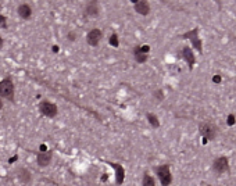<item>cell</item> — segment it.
<instances>
[{
	"instance_id": "cell-11",
	"label": "cell",
	"mask_w": 236,
	"mask_h": 186,
	"mask_svg": "<svg viewBox=\"0 0 236 186\" xmlns=\"http://www.w3.org/2000/svg\"><path fill=\"white\" fill-rule=\"evenodd\" d=\"M135 10L139 14H142V16H147L149 11H150L149 3H146V2H136L135 3Z\"/></svg>"
},
{
	"instance_id": "cell-7",
	"label": "cell",
	"mask_w": 236,
	"mask_h": 186,
	"mask_svg": "<svg viewBox=\"0 0 236 186\" xmlns=\"http://www.w3.org/2000/svg\"><path fill=\"white\" fill-rule=\"evenodd\" d=\"M157 174H158V178L161 180L163 186H168L171 183V174H170V168L168 165H161V167L157 168Z\"/></svg>"
},
{
	"instance_id": "cell-9",
	"label": "cell",
	"mask_w": 236,
	"mask_h": 186,
	"mask_svg": "<svg viewBox=\"0 0 236 186\" xmlns=\"http://www.w3.org/2000/svg\"><path fill=\"white\" fill-rule=\"evenodd\" d=\"M101 36H103L101 31H100V29H97V28H95V29H90V31L88 32L86 40H88V43H89L90 46H97V45H99V42H100V39H101Z\"/></svg>"
},
{
	"instance_id": "cell-16",
	"label": "cell",
	"mask_w": 236,
	"mask_h": 186,
	"mask_svg": "<svg viewBox=\"0 0 236 186\" xmlns=\"http://www.w3.org/2000/svg\"><path fill=\"white\" fill-rule=\"evenodd\" d=\"M149 121H150V122H151V124H153L154 126H158V121L156 120V117H154V115L149 114Z\"/></svg>"
},
{
	"instance_id": "cell-3",
	"label": "cell",
	"mask_w": 236,
	"mask_h": 186,
	"mask_svg": "<svg viewBox=\"0 0 236 186\" xmlns=\"http://www.w3.org/2000/svg\"><path fill=\"white\" fill-rule=\"evenodd\" d=\"M217 126L210 124V122H203V124H200V133L203 135V138L206 140H213L215 139V136H217Z\"/></svg>"
},
{
	"instance_id": "cell-14",
	"label": "cell",
	"mask_w": 236,
	"mask_h": 186,
	"mask_svg": "<svg viewBox=\"0 0 236 186\" xmlns=\"http://www.w3.org/2000/svg\"><path fill=\"white\" fill-rule=\"evenodd\" d=\"M143 186H156L154 185V179L149 177V175H145L143 177Z\"/></svg>"
},
{
	"instance_id": "cell-5",
	"label": "cell",
	"mask_w": 236,
	"mask_h": 186,
	"mask_svg": "<svg viewBox=\"0 0 236 186\" xmlns=\"http://www.w3.org/2000/svg\"><path fill=\"white\" fill-rule=\"evenodd\" d=\"M32 6L28 3H19L18 7H17V14L19 18L25 19V21H28V19H31L32 17Z\"/></svg>"
},
{
	"instance_id": "cell-1",
	"label": "cell",
	"mask_w": 236,
	"mask_h": 186,
	"mask_svg": "<svg viewBox=\"0 0 236 186\" xmlns=\"http://www.w3.org/2000/svg\"><path fill=\"white\" fill-rule=\"evenodd\" d=\"M0 97L10 103H16V85L11 76H6L0 81Z\"/></svg>"
},
{
	"instance_id": "cell-22",
	"label": "cell",
	"mask_w": 236,
	"mask_h": 186,
	"mask_svg": "<svg viewBox=\"0 0 236 186\" xmlns=\"http://www.w3.org/2000/svg\"><path fill=\"white\" fill-rule=\"evenodd\" d=\"M53 53H58V46H53Z\"/></svg>"
},
{
	"instance_id": "cell-19",
	"label": "cell",
	"mask_w": 236,
	"mask_h": 186,
	"mask_svg": "<svg viewBox=\"0 0 236 186\" xmlns=\"http://www.w3.org/2000/svg\"><path fill=\"white\" fill-rule=\"evenodd\" d=\"M17 158H18V156H14V157H11V158L8 160V163H10V164H13V163H14V161H16Z\"/></svg>"
},
{
	"instance_id": "cell-15",
	"label": "cell",
	"mask_w": 236,
	"mask_h": 186,
	"mask_svg": "<svg viewBox=\"0 0 236 186\" xmlns=\"http://www.w3.org/2000/svg\"><path fill=\"white\" fill-rule=\"evenodd\" d=\"M0 28L2 29H7L8 28V24H7V17L0 14Z\"/></svg>"
},
{
	"instance_id": "cell-21",
	"label": "cell",
	"mask_w": 236,
	"mask_h": 186,
	"mask_svg": "<svg viewBox=\"0 0 236 186\" xmlns=\"http://www.w3.org/2000/svg\"><path fill=\"white\" fill-rule=\"evenodd\" d=\"M3 107H4V103H3V99L0 97V111L3 110Z\"/></svg>"
},
{
	"instance_id": "cell-13",
	"label": "cell",
	"mask_w": 236,
	"mask_h": 186,
	"mask_svg": "<svg viewBox=\"0 0 236 186\" xmlns=\"http://www.w3.org/2000/svg\"><path fill=\"white\" fill-rule=\"evenodd\" d=\"M183 56L186 57V60L189 61V65L192 67V64H193V61H194V57H193V54L190 53V50H189L188 47H185V49H183Z\"/></svg>"
},
{
	"instance_id": "cell-18",
	"label": "cell",
	"mask_w": 236,
	"mask_h": 186,
	"mask_svg": "<svg viewBox=\"0 0 236 186\" xmlns=\"http://www.w3.org/2000/svg\"><path fill=\"white\" fill-rule=\"evenodd\" d=\"M110 43H111V45H114V46H118V42H117V35H112V36L110 38Z\"/></svg>"
},
{
	"instance_id": "cell-17",
	"label": "cell",
	"mask_w": 236,
	"mask_h": 186,
	"mask_svg": "<svg viewBox=\"0 0 236 186\" xmlns=\"http://www.w3.org/2000/svg\"><path fill=\"white\" fill-rule=\"evenodd\" d=\"M67 38H68V40H70V42H75V39H76V35H75V32H68Z\"/></svg>"
},
{
	"instance_id": "cell-8",
	"label": "cell",
	"mask_w": 236,
	"mask_h": 186,
	"mask_svg": "<svg viewBox=\"0 0 236 186\" xmlns=\"http://www.w3.org/2000/svg\"><path fill=\"white\" fill-rule=\"evenodd\" d=\"M228 168H229V164H228V160L225 157L217 158L213 164V171L215 174H224L228 171Z\"/></svg>"
},
{
	"instance_id": "cell-12",
	"label": "cell",
	"mask_w": 236,
	"mask_h": 186,
	"mask_svg": "<svg viewBox=\"0 0 236 186\" xmlns=\"http://www.w3.org/2000/svg\"><path fill=\"white\" fill-rule=\"evenodd\" d=\"M134 54H135V58H136V61H137V63H145V61L147 60V54L142 51V49H139V47L135 49Z\"/></svg>"
},
{
	"instance_id": "cell-2",
	"label": "cell",
	"mask_w": 236,
	"mask_h": 186,
	"mask_svg": "<svg viewBox=\"0 0 236 186\" xmlns=\"http://www.w3.org/2000/svg\"><path fill=\"white\" fill-rule=\"evenodd\" d=\"M38 109H39V112H40L43 117H47V118H54L58 112L57 104H54V103H52L49 100H42L39 103Z\"/></svg>"
},
{
	"instance_id": "cell-10",
	"label": "cell",
	"mask_w": 236,
	"mask_h": 186,
	"mask_svg": "<svg viewBox=\"0 0 236 186\" xmlns=\"http://www.w3.org/2000/svg\"><path fill=\"white\" fill-rule=\"evenodd\" d=\"M99 4H97L96 2H90L86 4V8H85V14L88 17H95L99 14Z\"/></svg>"
},
{
	"instance_id": "cell-6",
	"label": "cell",
	"mask_w": 236,
	"mask_h": 186,
	"mask_svg": "<svg viewBox=\"0 0 236 186\" xmlns=\"http://www.w3.org/2000/svg\"><path fill=\"white\" fill-rule=\"evenodd\" d=\"M52 158H53V153L52 150H47V151H40V153L36 154V163L39 167H47L49 164L52 163Z\"/></svg>"
},
{
	"instance_id": "cell-4",
	"label": "cell",
	"mask_w": 236,
	"mask_h": 186,
	"mask_svg": "<svg viewBox=\"0 0 236 186\" xmlns=\"http://www.w3.org/2000/svg\"><path fill=\"white\" fill-rule=\"evenodd\" d=\"M16 177L22 185H31L32 182V172L25 167H18L16 169Z\"/></svg>"
},
{
	"instance_id": "cell-20",
	"label": "cell",
	"mask_w": 236,
	"mask_h": 186,
	"mask_svg": "<svg viewBox=\"0 0 236 186\" xmlns=\"http://www.w3.org/2000/svg\"><path fill=\"white\" fill-rule=\"evenodd\" d=\"M3 45H4V39H3V36L0 35V49L3 47Z\"/></svg>"
}]
</instances>
